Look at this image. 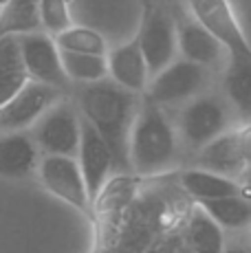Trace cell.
Masks as SVG:
<instances>
[{
  "instance_id": "obj_14",
  "label": "cell",
  "mask_w": 251,
  "mask_h": 253,
  "mask_svg": "<svg viewBox=\"0 0 251 253\" xmlns=\"http://www.w3.org/2000/svg\"><path fill=\"white\" fill-rule=\"evenodd\" d=\"M42 152L29 130L0 132V178L22 181L31 178L38 169Z\"/></svg>"
},
{
  "instance_id": "obj_2",
  "label": "cell",
  "mask_w": 251,
  "mask_h": 253,
  "mask_svg": "<svg viewBox=\"0 0 251 253\" xmlns=\"http://www.w3.org/2000/svg\"><path fill=\"white\" fill-rule=\"evenodd\" d=\"M178 150L181 141L167 110L146 97L139 99L128 139L130 174L137 178H150L172 172L178 163Z\"/></svg>"
},
{
  "instance_id": "obj_7",
  "label": "cell",
  "mask_w": 251,
  "mask_h": 253,
  "mask_svg": "<svg viewBox=\"0 0 251 253\" xmlns=\"http://www.w3.org/2000/svg\"><path fill=\"white\" fill-rule=\"evenodd\" d=\"M194 168L236 178L245 185L249 169V128H229L194 152Z\"/></svg>"
},
{
  "instance_id": "obj_5",
  "label": "cell",
  "mask_w": 251,
  "mask_h": 253,
  "mask_svg": "<svg viewBox=\"0 0 251 253\" xmlns=\"http://www.w3.org/2000/svg\"><path fill=\"white\" fill-rule=\"evenodd\" d=\"M137 42L146 60L148 77L157 75L176 57V13L172 11L167 0H157L154 4L143 7V20L137 33Z\"/></svg>"
},
{
  "instance_id": "obj_9",
  "label": "cell",
  "mask_w": 251,
  "mask_h": 253,
  "mask_svg": "<svg viewBox=\"0 0 251 253\" xmlns=\"http://www.w3.org/2000/svg\"><path fill=\"white\" fill-rule=\"evenodd\" d=\"M137 176L134 174H113L93 201L95 216L99 220L101 247L117 245L119 231L126 222L132 201L137 198Z\"/></svg>"
},
{
  "instance_id": "obj_23",
  "label": "cell",
  "mask_w": 251,
  "mask_h": 253,
  "mask_svg": "<svg viewBox=\"0 0 251 253\" xmlns=\"http://www.w3.org/2000/svg\"><path fill=\"white\" fill-rule=\"evenodd\" d=\"M62 69L71 84H90L108 77V64L106 55H90V53H71L60 51Z\"/></svg>"
},
{
  "instance_id": "obj_18",
  "label": "cell",
  "mask_w": 251,
  "mask_h": 253,
  "mask_svg": "<svg viewBox=\"0 0 251 253\" xmlns=\"http://www.w3.org/2000/svg\"><path fill=\"white\" fill-rule=\"evenodd\" d=\"M223 97L243 124H247L251 110V55L229 53L223 71Z\"/></svg>"
},
{
  "instance_id": "obj_6",
  "label": "cell",
  "mask_w": 251,
  "mask_h": 253,
  "mask_svg": "<svg viewBox=\"0 0 251 253\" xmlns=\"http://www.w3.org/2000/svg\"><path fill=\"white\" fill-rule=\"evenodd\" d=\"M27 130L42 154L75 157L80 143V110L66 95L46 108Z\"/></svg>"
},
{
  "instance_id": "obj_25",
  "label": "cell",
  "mask_w": 251,
  "mask_h": 253,
  "mask_svg": "<svg viewBox=\"0 0 251 253\" xmlns=\"http://www.w3.org/2000/svg\"><path fill=\"white\" fill-rule=\"evenodd\" d=\"M38 16H40L42 31H46L49 36H57L71 27L66 0H38Z\"/></svg>"
},
{
  "instance_id": "obj_15",
  "label": "cell",
  "mask_w": 251,
  "mask_h": 253,
  "mask_svg": "<svg viewBox=\"0 0 251 253\" xmlns=\"http://www.w3.org/2000/svg\"><path fill=\"white\" fill-rule=\"evenodd\" d=\"M176 44L185 60L207 69H216L225 62L227 48L194 18H183V20L176 18Z\"/></svg>"
},
{
  "instance_id": "obj_4",
  "label": "cell",
  "mask_w": 251,
  "mask_h": 253,
  "mask_svg": "<svg viewBox=\"0 0 251 253\" xmlns=\"http://www.w3.org/2000/svg\"><path fill=\"white\" fill-rule=\"evenodd\" d=\"M211 82V69L190 62L185 57H174L166 69L150 77L146 90L141 92L148 101L161 106V108H174L192 97L207 90Z\"/></svg>"
},
{
  "instance_id": "obj_27",
  "label": "cell",
  "mask_w": 251,
  "mask_h": 253,
  "mask_svg": "<svg viewBox=\"0 0 251 253\" xmlns=\"http://www.w3.org/2000/svg\"><path fill=\"white\" fill-rule=\"evenodd\" d=\"M223 253H249V251L243 245H234V247H223Z\"/></svg>"
},
{
  "instance_id": "obj_11",
  "label": "cell",
  "mask_w": 251,
  "mask_h": 253,
  "mask_svg": "<svg viewBox=\"0 0 251 253\" xmlns=\"http://www.w3.org/2000/svg\"><path fill=\"white\" fill-rule=\"evenodd\" d=\"M66 97L62 90L49 84L29 80L4 106H0V132L27 130L46 108Z\"/></svg>"
},
{
  "instance_id": "obj_22",
  "label": "cell",
  "mask_w": 251,
  "mask_h": 253,
  "mask_svg": "<svg viewBox=\"0 0 251 253\" xmlns=\"http://www.w3.org/2000/svg\"><path fill=\"white\" fill-rule=\"evenodd\" d=\"M38 0H7L0 11V40L7 36L40 31Z\"/></svg>"
},
{
  "instance_id": "obj_20",
  "label": "cell",
  "mask_w": 251,
  "mask_h": 253,
  "mask_svg": "<svg viewBox=\"0 0 251 253\" xmlns=\"http://www.w3.org/2000/svg\"><path fill=\"white\" fill-rule=\"evenodd\" d=\"M29 82L27 69L22 64L18 36H7L0 40V106H4Z\"/></svg>"
},
{
  "instance_id": "obj_17",
  "label": "cell",
  "mask_w": 251,
  "mask_h": 253,
  "mask_svg": "<svg viewBox=\"0 0 251 253\" xmlns=\"http://www.w3.org/2000/svg\"><path fill=\"white\" fill-rule=\"evenodd\" d=\"M178 185H181L183 194L196 203L214 201V198L231 196V194H247V185L238 183L236 178L207 172V169H201V168L181 169Z\"/></svg>"
},
{
  "instance_id": "obj_3",
  "label": "cell",
  "mask_w": 251,
  "mask_h": 253,
  "mask_svg": "<svg viewBox=\"0 0 251 253\" xmlns=\"http://www.w3.org/2000/svg\"><path fill=\"white\" fill-rule=\"evenodd\" d=\"M176 134L183 148L196 152L207 141L234 128V108L218 92H201L190 101L178 106Z\"/></svg>"
},
{
  "instance_id": "obj_12",
  "label": "cell",
  "mask_w": 251,
  "mask_h": 253,
  "mask_svg": "<svg viewBox=\"0 0 251 253\" xmlns=\"http://www.w3.org/2000/svg\"><path fill=\"white\" fill-rule=\"evenodd\" d=\"M75 161L82 172V178H84L90 205H93L101 187L113 176V157H110V150L106 148L104 139L95 132V128L82 115H80V143H77Z\"/></svg>"
},
{
  "instance_id": "obj_13",
  "label": "cell",
  "mask_w": 251,
  "mask_h": 253,
  "mask_svg": "<svg viewBox=\"0 0 251 253\" xmlns=\"http://www.w3.org/2000/svg\"><path fill=\"white\" fill-rule=\"evenodd\" d=\"M194 20L205 27L216 40L220 42L227 53L236 55H251L249 44L238 20L234 18L227 0H187Z\"/></svg>"
},
{
  "instance_id": "obj_1",
  "label": "cell",
  "mask_w": 251,
  "mask_h": 253,
  "mask_svg": "<svg viewBox=\"0 0 251 253\" xmlns=\"http://www.w3.org/2000/svg\"><path fill=\"white\" fill-rule=\"evenodd\" d=\"M141 95L117 86L113 80H99L80 84L75 92V106L80 115L104 139L113 157V174H130L128 139Z\"/></svg>"
},
{
  "instance_id": "obj_21",
  "label": "cell",
  "mask_w": 251,
  "mask_h": 253,
  "mask_svg": "<svg viewBox=\"0 0 251 253\" xmlns=\"http://www.w3.org/2000/svg\"><path fill=\"white\" fill-rule=\"evenodd\" d=\"M183 240L192 253H223L225 247L223 229L201 207H194L190 211Z\"/></svg>"
},
{
  "instance_id": "obj_16",
  "label": "cell",
  "mask_w": 251,
  "mask_h": 253,
  "mask_svg": "<svg viewBox=\"0 0 251 253\" xmlns=\"http://www.w3.org/2000/svg\"><path fill=\"white\" fill-rule=\"evenodd\" d=\"M106 64H108V75L110 80L117 86L137 92L141 95L148 86V69H146V60L141 55V48H139L137 38L130 40L128 44L115 48L108 57H106Z\"/></svg>"
},
{
  "instance_id": "obj_28",
  "label": "cell",
  "mask_w": 251,
  "mask_h": 253,
  "mask_svg": "<svg viewBox=\"0 0 251 253\" xmlns=\"http://www.w3.org/2000/svg\"><path fill=\"white\" fill-rule=\"evenodd\" d=\"M141 2H143V7H148V4H154L157 0H141Z\"/></svg>"
},
{
  "instance_id": "obj_19",
  "label": "cell",
  "mask_w": 251,
  "mask_h": 253,
  "mask_svg": "<svg viewBox=\"0 0 251 253\" xmlns=\"http://www.w3.org/2000/svg\"><path fill=\"white\" fill-rule=\"evenodd\" d=\"M199 207L220 229L227 231H245L251 222L247 194H231V196H220L214 201H203L199 203Z\"/></svg>"
},
{
  "instance_id": "obj_8",
  "label": "cell",
  "mask_w": 251,
  "mask_h": 253,
  "mask_svg": "<svg viewBox=\"0 0 251 253\" xmlns=\"http://www.w3.org/2000/svg\"><path fill=\"white\" fill-rule=\"evenodd\" d=\"M18 46H20L22 64L27 69L29 80L49 84L53 88L62 90L64 95H69L73 90V84L66 77L64 69H62L60 60V48H57L53 36L46 31H31L18 36Z\"/></svg>"
},
{
  "instance_id": "obj_10",
  "label": "cell",
  "mask_w": 251,
  "mask_h": 253,
  "mask_svg": "<svg viewBox=\"0 0 251 253\" xmlns=\"http://www.w3.org/2000/svg\"><path fill=\"white\" fill-rule=\"evenodd\" d=\"M40 183L44 189L60 201L69 203L71 207L80 209L86 216H93L90 211V198L86 192L84 178L77 168L75 157H62V154H42L36 169Z\"/></svg>"
},
{
  "instance_id": "obj_24",
  "label": "cell",
  "mask_w": 251,
  "mask_h": 253,
  "mask_svg": "<svg viewBox=\"0 0 251 253\" xmlns=\"http://www.w3.org/2000/svg\"><path fill=\"white\" fill-rule=\"evenodd\" d=\"M55 44L60 51H71V53H90V55H106L108 48H106L104 38L97 31L88 27H73L60 31L57 36H53Z\"/></svg>"
},
{
  "instance_id": "obj_26",
  "label": "cell",
  "mask_w": 251,
  "mask_h": 253,
  "mask_svg": "<svg viewBox=\"0 0 251 253\" xmlns=\"http://www.w3.org/2000/svg\"><path fill=\"white\" fill-rule=\"evenodd\" d=\"M97 253H134V251H130L124 245H108V247H99Z\"/></svg>"
}]
</instances>
